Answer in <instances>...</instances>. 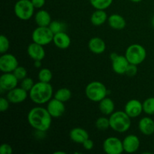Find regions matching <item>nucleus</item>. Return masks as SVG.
Wrapping results in <instances>:
<instances>
[{"label":"nucleus","mask_w":154,"mask_h":154,"mask_svg":"<svg viewBox=\"0 0 154 154\" xmlns=\"http://www.w3.org/2000/svg\"><path fill=\"white\" fill-rule=\"evenodd\" d=\"M131 2H135V3H138V2H141V1H143V0H130Z\"/></svg>","instance_id":"obj_40"},{"label":"nucleus","mask_w":154,"mask_h":154,"mask_svg":"<svg viewBox=\"0 0 154 154\" xmlns=\"http://www.w3.org/2000/svg\"><path fill=\"white\" fill-rule=\"evenodd\" d=\"M18 66V60L13 54L5 53L0 57V70L2 73L13 72Z\"/></svg>","instance_id":"obj_10"},{"label":"nucleus","mask_w":154,"mask_h":154,"mask_svg":"<svg viewBox=\"0 0 154 154\" xmlns=\"http://www.w3.org/2000/svg\"><path fill=\"white\" fill-rule=\"evenodd\" d=\"M111 60V67L114 72L117 75H124L126 74V69L130 63L125 55H119L117 53L113 52L110 55Z\"/></svg>","instance_id":"obj_8"},{"label":"nucleus","mask_w":154,"mask_h":154,"mask_svg":"<svg viewBox=\"0 0 154 154\" xmlns=\"http://www.w3.org/2000/svg\"><path fill=\"white\" fill-rule=\"evenodd\" d=\"M35 83L34 82L32 78H29V77H26L24 79H23L20 82V87L22 88H23L24 90H26V91L29 92L31 90V89L32 88L33 86L35 85Z\"/></svg>","instance_id":"obj_32"},{"label":"nucleus","mask_w":154,"mask_h":154,"mask_svg":"<svg viewBox=\"0 0 154 154\" xmlns=\"http://www.w3.org/2000/svg\"><path fill=\"white\" fill-rule=\"evenodd\" d=\"M143 111L147 115H154V97H149L144 101Z\"/></svg>","instance_id":"obj_28"},{"label":"nucleus","mask_w":154,"mask_h":154,"mask_svg":"<svg viewBox=\"0 0 154 154\" xmlns=\"http://www.w3.org/2000/svg\"><path fill=\"white\" fill-rule=\"evenodd\" d=\"M108 23L111 29L115 30H122L126 26V21L122 15L113 14L108 17Z\"/></svg>","instance_id":"obj_21"},{"label":"nucleus","mask_w":154,"mask_h":154,"mask_svg":"<svg viewBox=\"0 0 154 154\" xmlns=\"http://www.w3.org/2000/svg\"><path fill=\"white\" fill-rule=\"evenodd\" d=\"M52 118L48 109L41 106L32 108L27 114V121L30 126L35 130L45 132L51 128Z\"/></svg>","instance_id":"obj_1"},{"label":"nucleus","mask_w":154,"mask_h":154,"mask_svg":"<svg viewBox=\"0 0 154 154\" xmlns=\"http://www.w3.org/2000/svg\"><path fill=\"white\" fill-rule=\"evenodd\" d=\"M53 42L57 48L59 49L65 50L70 47L72 40L68 34H66L64 31L54 34Z\"/></svg>","instance_id":"obj_19"},{"label":"nucleus","mask_w":154,"mask_h":154,"mask_svg":"<svg viewBox=\"0 0 154 154\" xmlns=\"http://www.w3.org/2000/svg\"><path fill=\"white\" fill-rule=\"evenodd\" d=\"M108 17L105 10H96L90 17L92 24L96 26H99L108 21Z\"/></svg>","instance_id":"obj_24"},{"label":"nucleus","mask_w":154,"mask_h":154,"mask_svg":"<svg viewBox=\"0 0 154 154\" xmlns=\"http://www.w3.org/2000/svg\"><path fill=\"white\" fill-rule=\"evenodd\" d=\"M54 34L48 26H38L32 33V40L33 42L45 46L54 40Z\"/></svg>","instance_id":"obj_7"},{"label":"nucleus","mask_w":154,"mask_h":154,"mask_svg":"<svg viewBox=\"0 0 154 154\" xmlns=\"http://www.w3.org/2000/svg\"><path fill=\"white\" fill-rule=\"evenodd\" d=\"M140 144L141 142L139 138L133 134L126 135L123 140V150L127 153H135L139 149Z\"/></svg>","instance_id":"obj_15"},{"label":"nucleus","mask_w":154,"mask_h":154,"mask_svg":"<svg viewBox=\"0 0 154 154\" xmlns=\"http://www.w3.org/2000/svg\"><path fill=\"white\" fill-rule=\"evenodd\" d=\"M110 128L118 133H125L131 127L132 118L124 111H114L109 116Z\"/></svg>","instance_id":"obj_3"},{"label":"nucleus","mask_w":154,"mask_h":154,"mask_svg":"<svg viewBox=\"0 0 154 154\" xmlns=\"http://www.w3.org/2000/svg\"><path fill=\"white\" fill-rule=\"evenodd\" d=\"M82 145L85 150H91L94 147V142H93V140H91L90 138H89L88 139H87L84 143H83Z\"/></svg>","instance_id":"obj_37"},{"label":"nucleus","mask_w":154,"mask_h":154,"mask_svg":"<svg viewBox=\"0 0 154 154\" xmlns=\"http://www.w3.org/2000/svg\"><path fill=\"white\" fill-rule=\"evenodd\" d=\"M72 96V93L69 89L66 87H62L55 92L54 97L63 102H66L71 99Z\"/></svg>","instance_id":"obj_25"},{"label":"nucleus","mask_w":154,"mask_h":154,"mask_svg":"<svg viewBox=\"0 0 154 154\" xmlns=\"http://www.w3.org/2000/svg\"><path fill=\"white\" fill-rule=\"evenodd\" d=\"M42 60H35L34 66L36 69H40V68H42Z\"/></svg>","instance_id":"obj_39"},{"label":"nucleus","mask_w":154,"mask_h":154,"mask_svg":"<svg viewBox=\"0 0 154 154\" xmlns=\"http://www.w3.org/2000/svg\"><path fill=\"white\" fill-rule=\"evenodd\" d=\"M124 55L130 64L138 66L145 60L147 51L141 45L132 44L126 48Z\"/></svg>","instance_id":"obj_5"},{"label":"nucleus","mask_w":154,"mask_h":154,"mask_svg":"<svg viewBox=\"0 0 154 154\" xmlns=\"http://www.w3.org/2000/svg\"><path fill=\"white\" fill-rule=\"evenodd\" d=\"M35 7L31 0H18L14 5L15 16L21 20H28L34 16Z\"/></svg>","instance_id":"obj_6"},{"label":"nucleus","mask_w":154,"mask_h":154,"mask_svg":"<svg viewBox=\"0 0 154 154\" xmlns=\"http://www.w3.org/2000/svg\"><path fill=\"white\" fill-rule=\"evenodd\" d=\"M18 81L13 72L3 73L0 77V89L3 91H9L17 87Z\"/></svg>","instance_id":"obj_14"},{"label":"nucleus","mask_w":154,"mask_h":154,"mask_svg":"<svg viewBox=\"0 0 154 154\" xmlns=\"http://www.w3.org/2000/svg\"><path fill=\"white\" fill-rule=\"evenodd\" d=\"M35 8L41 9L45 5V0H31Z\"/></svg>","instance_id":"obj_38"},{"label":"nucleus","mask_w":154,"mask_h":154,"mask_svg":"<svg viewBox=\"0 0 154 154\" xmlns=\"http://www.w3.org/2000/svg\"><path fill=\"white\" fill-rule=\"evenodd\" d=\"M151 24H152V26H153V28H154V16L153 17V18H152Z\"/></svg>","instance_id":"obj_42"},{"label":"nucleus","mask_w":154,"mask_h":154,"mask_svg":"<svg viewBox=\"0 0 154 154\" xmlns=\"http://www.w3.org/2000/svg\"><path fill=\"white\" fill-rule=\"evenodd\" d=\"M10 103L8 99H7V97L5 98L3 96H2L0 98V111L2 112H5V111H7L9 108V106H10Z\"/></svg>","instance_id":"obj_34"},{"label":"nucleus","mask_w":154,"mask_h":154,"mask_svg":"<svg viewBox=\"0 0 154 154\" xmlns=\"http://www.w3.org/2000/svg\"><path fill=\"white\" fill-rule=\"evenodd\" d=\"M102 148L107 154H121L124 152L123 141L114 136L108 137L103 141Z\"/></svg>","instance_id":"obj_9"},{"label":"nucleus","mask_w":154,"mask_h":154,"mask_svg":"<svg viewBox=\"0 0 154 154\" xmlns=\"http://www.w3.org/2000/svg\"><path fill=\"white\" fill-rule=\"evenodd\" d=\"M29 96V92L21 87H15L7 92L6 97L11 103L19 104L23 102Z\"/></svg>","instance_id":"obj_13"},{"label":"nucleus","mask_w":154,"mask_h":154,"mask_svg":"<svg viewBox=\"0 0 154 154\" xmlns=\"http://www.w3.org/2000/svg\"><path fill=\"white\" fill-rule=\"evenodd\" d=\"M96 129L99 131H105L110 128L109 118L106 117H99L95 123Z\"/></svg>","instance_id":"obj_29"},{"label":"nucleus","mask_w":154,"mask_h":154,"mask_svg":"<svg viewBox=\"0 0 154 154\" xmlns=\"http://www.w3.org/2000/svg\"><path fill=\"white\" fill-rule=\"evenodd\" d=\"M10 48V42L4 35L0 36V54H3L8 52Z\"/></svg>","instance_id":"obj_31"},{"label":"nucleus","mask_w":154,"mask_h":154,"mask_svg":"<svg viewBox=\"0 0 154 154\" xmlns=\"http://www.w3.org/2000/svg\"><path fill=\"white\" fill-rule=\"evenodd\" d=\"M85 94L87 99L93 102L99 103L108 94V90L104 84L100 81H92L85 88Z\"/></svg>","instance_id":"obj_4"},{"label":"nucleus","mask_w":154,"mask_h":154,"mask_svg":"<svg viewBox=\"0 0 154 154\" xmlns=\"http://www.w3.org/2000/svg\"><path fill=\"white\" fill-rule=\"evenodd\" d=\"M13 153V148L8 144H2L0 146V154H11Z\"/></svg>","instance_id":"obj_36"},{"label":"nucleus","mask_w":154,"mask_h":154,"mask_svg":"<svg viewBox=\"0 0 154 154\" xmlns=\"http://www.w3.org/2000/svg\"><path fill=\"white\" fill-rule=\"evenodd\" d=\"M88 48L93 54H102L106 50V44L105 41L99 37H93L88 42Z\"/></svg>","instance_id":"obj_18"},{"label":"nucleus","mask_w":154,"mask_h":154,"mask_svg":"<svg viewBox=\"0 0 154 154\" xmlns=\"http://www.w3.org/2000/svg\"><path fill=\"white\" fill-rule=\"evenodd\" d=\"M124 111L132 119L139 117L143 111V103L138 99H130L126 102L124 107Z\"/></svg>","instance_id":"obj_12"},{"label":"nucleus","mask_w":154,"mask_h":154,"mask_svg":"<svg viewBox=\"0 0 154 154\" xmlns=\"http://www.w3.org/2000/svg\"><path fill=\"white\" fill-rule=\"evenodd\" d=\"M13 73L19 81H22L23 79H24V78L27 77V71L26 68H24L23 66H18L16 68V69L14 71Z\"/></svg>","instance_id":"obj_33"},{"label":"nucleus","mask_w":154,"mask_h":154,"mask_svg":"<svg viewBox=\"0 0 154 154\" xmlns=\"http://www.w3.org/2000/svg\"><path fill=\"white\" fill-rule=\"evenodd\" d=\"M99 109L103 115L110 116L115 111V104L111 98L106 96L99 102Z\"/></svg>","instance_id":"obj_22"},{"label":"nucleus","mask_w":154,"mask_h":154,"mask_svg":"<svg viewBox=\"0 0 154 154\" xmlns=\"http://www.w3.org/2000/svg\"><path fill=\"white\" fill-rule=\"evenodd\" d=\"M138 129L144 135H153L154 133V120L149 117H142L138 122Z\"/></svg>","instance_id":"obj_20"},{"label":"nucleus","mask_w":154,"mask_h":154,"mask_svg":"<svg viewBox=\"0 0 154 154\" xmlns=\"http://www.w3.org/2000/svg\"><path fill=\"white\" fill-rule=\"evenodd\" d=\"M46 108L53 118H58L62 117L66 111L65 102H61L54 97L47 103Z\"/></svg>","instance_id":"obj_11"},{"label":"nucleus","mask_w":154,"mask_h":154,"mask_svg":"<svg viewBox=\"0 0 154 154\" xmlns=\"http://www.w3.org/2000/svg\"><path fill=\"white\" fill-rule=\"evenodd\" d=\"M54 96V89L50 83L42 81L35 83L32 88L29 92L30 100L36 105L47 104Z\"/></svg>","instance_id":"obj_2"},{"label":"nucleus","mask_w":154,"mask_h":154,"mask_svg":"<svg viewBox=\"0 0 154 154\" xmlns=\"http://www.w3.org/2000/svg\"><path fill=\"white\" fill-rule=\"evenodd\" d=\"M114 0H90L91 5L96 10H105L112 5Z\"/></svg>","instance_id":"obj_26"},{"label":"nucleus","mask_w":154,"mask_h":154,"mask_svg":"<svg viewBox=\"0 0 154 154\" xmlns=\"http://www.w3.org/2000/svg\"><path fill=\"white\" fill-rule=\"evenodd\" d=\"M35 21L38 26H49L51 21V16L46 10L41 9L38 10L34 15Z\"/></svg>","instance_id":"obj_23"},{"label":"nucleus","mask_w":154,"mask_h":154,"mask_svg":"<svg viewBox=\"0 0 154 154\" xmlns=\"http://www.w3.org/2000/svg\"><path fill=\"white\" fill-rule=\"evenodd\" d=\"M69 138L73 142L82 144L90 137H89V133L86 129L81 127H75L71 129L69 132Z\"/></svg>","instance_id":"obj_17"},{"label":"nucleus","mask_w":154,"mask_h":154,"mask_svg":"<svg viewBox=\"0 0 154 154\" xmlns=\"http://www.w3.org/2000/svg\"><path fill=\"white\" fill-rule=\"evenodd\" d=\"M138 73V66L133 64H129L126 69V75L129 77H134Z\"/></svg>","instance_id":"obj_35"},{"label":"nucleus","mask_w":154,"mask_h":154,"mask_svg":"<svg viewBox=\"0 0 154 154\" xmlns=\"http://www.w3.org/2000/svg\"><path fill=\"white\" fill-rule=\"evenodd\" d=\"M48 27L51 29V30L53 32L54 34H56V33H58V32H60L64 31L65 26L64 24H63L62 22H60V21L52 20Z\"/></svg>","instance_id":"obj_30"},{"label":"nucleus","mask_w":154,"mask_h":154,"mask_svg":"<svg viewBox=\"0 0 154 154\" xmlns=\"http://www.w3.org/2000/svg\"><path fill=\"white\" fill-rule=\"evenodd\" d=\"M27 54L29 57L35 60H43L45 57V50L44 46L33 42L27 47Z\"/></svg>","instance_id":"obj_16"},{"label":"nucleus","mask_w":154,"mask_h":154,"mask_svg":"<svg viewBox=\"0 0 154 154\" xmlns=\"http://www.w3.org/2000/svg\"><path fill=\"white\" fill-rule=\"evenodd\" d=\"M54 153L55 154H65L66 153H65V152H63V151H57V152H54Z\"/></svg>","instance_id":"obj_41"},{"label":"nucleus","mask_w":154,"mask_h":154,"mask_svg":"<svg viewBox=\"0 0 154 154\" xmlns=\"http://www.w3.org/2000/svg\"><path fill=\"white\" fill-rule=\"evenodd\" d=\"M38 78V81L50 83L53 78V73L48 68H42L39 70Z\"/></svg>","instance_id":"obj_27"}]
</instances>
